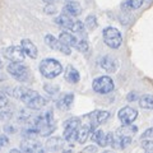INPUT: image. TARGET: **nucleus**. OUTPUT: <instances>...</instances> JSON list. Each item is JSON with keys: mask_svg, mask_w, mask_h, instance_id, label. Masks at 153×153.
<instances>
[{"mask_svg": "<svg viewBox=\"0 0 153 153\" xmlns=\"http://www.w3.org/2000/svg\"><path fill=\"white\" fill-rule=\"evenodd\" d=\"M126 98H128V101H130V102L137 101V100H138V93H137V92H131V93H129Z\"/></svg>", "mask_w": 153, "mask_h": 153, "instance_id": "36", "label": "nucleus"}, {"mask_svg": "<svg viewBox=\"0 0 153 153\" xmlns=\"http://www.w3.org/2000/svg\"><path fill=\"white\" fill-rule=\"evenodd\" d=\"M93 129H94V125H93V124H83V125H80L79 129H78V131H76V135H75L76 142L84 143L85 140L88 139L89 133L92 131Z\"/></svg>", "mask_w": 153, "mask_h": 153, "instance_id": "13", "label": "nucleus"}, {"mask_svg": "<svg viewBox=\"0 0 153 153\" xmlns=\"http://www.w3.org/2000/svg\"><path fill=\"white\" fill-rule=\"evenodd\" d=\"M148 1H151V0H148Z\"/></svg>", "mask_w": 153, "mask_h": 153, "instance_id": "42", "label": "nucleus"}, {"mask_svg": "<svg viewBox=\"0 0 153 153\" xmlns=\"http://www.w3.org/2000/svg\"><path fill=\"white\" fill-rule=\"evenodd\" d=\"M144 0H128V3H129V5H130L131 9H138V8H140L142 7V4Z\"/></svg>", "mask_w": 153, "mask_h": 153, "instance_id": "30", "label": "nucleus"}, {"mask_svg": "<svg viewBox=\"0 0 153 153\" xmlns=\"http://www.w3.org/2000/svg\"><path fill=\"white\" fill-rule=\"evenodd\" d=\"M7 70L13 78H16L19 82H27L28 78H30V69L23 65L22 63L12 61V63L8 65Z\"/></svg>", "mask_w": 153, "mask_h": 153, "instance_id": "5", "label": "nucleus"}, {"mask_svg": "<svg viewBox=\"0 0 153 153\" xmlns=\"http://www.w3.org/2000/svg\"><path fill=\"white\" fill-rule=\"evenodd\" d=\"M55 23L57 26H60L61 28H65V30H71V27H73V25H74V21L70 18V16L61 14V16L55 18Z\"/></svg>", "mask_w": 153, "mask_h": 153, "instance_id": "19", "label": "nucleus"}, {"mask_svg": "<svg viewBox=\"0 0 153 153\" xmlns=\"http://www.w3.org/2000/svg\"><path fill=\"white\" fill-rule=\"evenodd\" d=\"M142 139H152L153 138V128H148L147 130L142 134Z\"/></svg>", "mask_w": 153, "mask_h": 153, "instance_id": "31", "label": "nucleus"}, {"mask_svg": "<svg viewBox=\"0 0 153 153\" xmlns=\"http://www.w3.org/2000/svg\"><path fill=\"white\" fill-rule=\"evenodd\" d=\"M75 49L79 50V51H82V52H85L88 50L87 41H85V40H78V42H76V45H75Z\"/></svg>", "mask_w": 153, "mask_h": 153, "instance_id": "29", "label": "nucleus"}, {"mask_svg": "<svg viewBox=\"0 0 153 153\" xmlns=\"http://www.w3.org/2000/svg\"><path fill=\"white\" fill-rule=\"evenodd\" d=\"M138 131V128L131 125V124H126V125H124L121 128H119L116 130V135H120V137H133L134 134Z\"/></svg>", "mask_w": 153, "mask_h": 153, "instance_id": "20", "label": "nucleus"}, {"mask_svg": "<svg viewBox=\"0 0 153 153\" xmlns=\"http://www.w3.org/2000/svg\"><path fill=\"white\" fill-rule=\"evenodd\" d=\"M131 143V137H120V135H115L112 137L111 146L115 149H124L125 147H128Z\"/></svg>", "mask_w": 153, "mask_h": 153, "instance_id": "15", "label": "nucleus"}, {"mask_svg": "<svg viewBox=\"0 0 153 153\" xmlns=\"http://www.w3.org/2000/svg\"><path fill=\"white\" fill-rule=\"evenodd\" d=\"M139 106L144 110L153 108V96L152 94H143L139 98Z\"/></svg>", "mask_w": 153, "mask_h": 153, "instance_id": "24", "label": "nucleus"}, {"mask_svg": "<svg viewBox=\"0 0 153 153\" xmlns=\"http://www.w3.org/2000/svg\"><path fill=\"white\" fill-rule=\"evenodd\" d=\"M4 55L10 61H17V63L25 61V56H26L25 51H23L21 46H9L8 49H5V51H4Z\"/></svg>", "mask_w": 153, "mask_h": 153, "instance_id": "10", "label": "nucleus"}, {"mask_svg": "<svg viewBox=\"0 0 153 153\" xmlns=\"http://www.w3.org/2000/svg\"><path fill=\"white\" fill-rule=\"evenodd\" d=\"M73 101H74V96L71 93H68L63 96V98L60 100L59 102H57V107L61 108V110H68L71 107V105H73Z\"/></svg>", "mask_w": 153, "mask_h": 153, "instance_id": "23", "label": "nucleus"}, {"mask_svg": "<svg viewBox=\"0 0 153 153\" xmlns=\"http://www.w3.org/2000/svg\"><path fill=\"white\" fill-rule=\"evenodd\" d=\"M33 126L37 129L38 134L41 137H46L55 130V123H54V115L52 111H45L35 119Z\"/></svg>", "mask_w": 153, "mask_h": 153, "instance_id": "2", "label": "nucleus"}, {"mask_svg": "<svg viewBox=\"0 0 153 153\" xmlns=\"http://www.w3.org/2000/svg\"><path fill=\"white\" fill-rule=\"evenodd\" d=\"M40 71L45 78H56L57 75L63 71V65H61L56 59H44L40 63Z\"/></svg>", "mask_w": 153, "mask_h": 153, "instance_id": "3", "label": "nucleus"}, {"mask_svg": "<svg viewBox=\"0 0 153 153\" xmlns=\"http://www.w3.org/2000/svg\"><path fill=\"white\" fill-rule=\"evenodd\" d=\"M8 144H9V138L7 135H4V134H1V135H0V149L7 147Z\"/></svg>", "mask_w": 153, "mask_h": 153, "instance_id": "32", "label": "nucleus"}, {"mask_svg": "<svg viewBox=\"0 0 153 153\" xmlns=\"http://www.w3.org/2000/svg\"><path fill=\"white\" fill-rule=\"evenodd\" d=\"M14 97L21 100V101L26 105L27 107H30L32 110H40L42 108L46 105L45 98L42 97L41 94H38L36 91H33L31 88H27V87H17L14 89Z\"/></svg>", "mask_w": 153, "mask_h": 153, "instance_id": "1", "label": "nucleus"}, {"mask_svg": "<svg viewBox=\"0 0 153 153\" xmlns=\"http://www.w3.org/2000/svg\"><path fill=\"white\" fill-rule=\"evenodd\" d=\"M7 105H8V98H7V96L4 94L3 92H0V108L5 107Z\"/></svg>", "mask_w": 153, "mask_h": 153, "instance_id": "34", "label": "nucleus"}, {"mask_svg": "<svg viewBox=\"0 0 153 153\" xmlns=\"http://www.w3.org/2000/svg\"><path fill=\"white\" fill-rule=\"evenodd\" d=\"M60 0H44V3H46V4H56Z\"/></svg>", "mask_w": 153, "mask_h": 153, "instance_id": "40", "label": "nucleus"}, {"mask_svg": "<svg viewBox=\"0 0 153 153\" xmlns=\"http://www.w3.org/2000/svg\"><path fill=\"white\" fill-rule=\"evenodd\" d=\"M4 131H5V133H10V134L16 133V128H14L12 124H7V125L4 126Z\"/></svg>", "mask_w": 153, "mask_h": 153, "instance_id": "35", "label": "nucleus"}, {"mask_svg": "<svg viewBox=\"0 0 153 153\" xmlns=\"http://www.w3.org/2000/svg\"><path fill=\"white\" fill-rule=\"evenodd\" d=\"M80 126L79 117H71L64 124V139L66 142H71L76 135V131Z\"/></svg>", "mask_w": 153, "mask_h": 153, "instance_id": "7", "label": "nucleus"}, {"mask_svg": "<svg viewBox=\"0 0 153 153\" xmlns=\"http://www.w3.org/2000/svg\"><path fill=\"white\" fill-rule=\"evenodd\" d=\"M137 116H138L137 110L133 108V107H130V106L123 107L120 111H119V114H117L119 120H120V123L124 124V125L134 123V121H135V119H137Z\"/></svg>", "mask_w": 153, "mask_h": 153, "instance_id": "9", "label": "nucleus"}, {"mask_svg": "<svg viewBox=\"0 0 153 153\" xmlns=\"http://www.w3.org/2000/svg\"><path fill=\"white\" fill-rule=\"evenodd\" d=\"M64 146V140H63V138H60V137H51L47 139L46 142V149L47 151H51V152H55V151H59Z\"/></svg>", "mask_w": 153, "mask_h": 153, "instance_id": "18", "label": "nucleus"}, {"mask_svg": "<svg viewBox=\"0 0 153 153\" xmlns=\"http://www.w3.org/2000/svg\"><path fill=\"white\" fill-rule=\"evenodd\" d=\"M84 23H82V22H79V21H74V25H73V27H71V30L70 31H73V32H75V33H83L84 32Z\"/></svg>", "mask_w": 153, "mask_h": 153, "instance_id": "26", "label": "nucleus"}, {"mask_svg": "<svg viewBox=\"0 0 153 153\" xmlns=\"http://www.w3.org/2000/svg\"><path fill=\"white\" fill-rule=\"evenodd\" d=\"M84 26H85V28H87V30H89V31L94 30V28L97 27V21H96V17L92 16V14H91V16H88L87 18H85Z\"/></svg>", "mask_w": 153, "mask_h": 153, "instance_id": "25", "label": "nucleus"}, {"mask_svg": "<svg viewBox=\"0 0 153 153\" xmlns=\"http://www.w3.org/2000/svg\"><path fill=\"white\" fill-rule=\"evenodd\" d=\"M100 65H101L106 71H108V73H115V71L117 70V66H119L116 57H114L111 55H105L103 57H101Z\"/></svg>", "mask_w": 153, "mask_h": 153, "instance_id": "11", "label": "nucleus"}, {"mask_svg": "<svg viewBox=\"0 0 153 153\" xmlns=\"http://www.w3.org/2000/svg\"><path fill=\"white\" fill-rule=\"evenodd\" d=\"M45 89L47 91V93H56L57 91H59V88L57 87H52V85H45Z\"/></svg>", "mask_w": 153, "mask_h": 153, "instance_id": "37", "label": "nucleus"}, {"mask_svg": "<svg viewBox=\"0 0 153 153\" xmlns=\"http://www.w3.org/2000/svg\"><path fill=\"white\" fill-rule=\"evenodd\" d=\"M10 116V114H8V111H0V120H4Z\"/></svg>", "mask_w": 153, "mask_h": 153, "instance_id": "39", "label": "nucleus"}, {"mask_svg": "<svg viewBox=\"0 0 153 153\" xmlns=\"http://www.w3.org/2000/svg\"><path fill=\"white\" fill-rule=\"evenodd\" d=\"M41 148H42V144L38 140L33 139V138H26L21 143V151L23 152H28V153L38 152V151H41Z\"/></svg>", "mask_w": 153, "mask_h": 153, "instance_id": "12", "label": "nucleus"}, {"mask_svg": "<svg viewBox=\"0 0 153 153\" xmlns=\"http://www.w3.org/2000/svg\"><path fill=\"white\" fill-rule=\"evenodd\" d=\"M56 10L57 9L55 7V4H49V5L45 7V13H47V14H55Z\"/></svg>", "mask_w": 153, "mask_h": 153, "instance_id": "33", "label": "nucleus"}, {"mask_svg": "<svg viewBox=\"0 0 153 153\" xmlns=\"http://www.w3.org/2000/svg\"><path fill=\"white\" fill-rule=\"evenodd\" d=\"M105 137V134H103V131L102 130H94L93 131V134H92V137H91V139H92V142H94V143H98L102 140V138Z\"/></svg>", "mask_w": 153, "mask_h": 153, "instance_id": "27", "label": "nucleus"}, {"mask_svg": "<svg viewBox=\"0 0 153 153\" xmlns=\"http://www.w3.org/2000/svg\"><path fill=\"white\" fill-rule=\"evenodd\" d=\"M79 71L76 70L74 66L71 65H68V68H66V71H65V79L68 80L70 83H78L79 82Z\"/></svg>", "mask_w": 153, "mask_h": 153, "instance_id": "22", "label": "nucleus"}, {"mask_svg": "<svg viewBox=\"0 0 153 153\" xmlns=\"http://www.w3.org/2000/svg\"><path fill=\"white\" fill-rule=\"evenodd\" d=\"M82 152H83V153H85V152H97V147H94V146H88V147H85Z\"/></svg>", "mask_w": 153, "mask_h": 153, "instance_id": "38", "label": "nucleus"}, {"mask_svg": "<svg viewBox=\"0 0 153 153\" xmlns=\"http://www.w3.org/2000/svg\"><path fill=\"white\" fill-rule=\"evenodd\" d=\"M45 44L49 46V47H51V49L63 52V54H65V55H70V54H71L70 47L66 46V45H64L60 40L55 38L52 35H46V36H45Z\"/></svg>", "mask_w": 153, "mask_h": 153, "instance_id": "8", "label": "nucleus"}, {"mask_svg": "<svg viewBox=\"0 0 153 153\" xmlns=\"http://www.w3.org/2000/svg\"><path fill=\"white\" fill-rule=\"evenodd\" d=\"M142 148L147 152H153V140L151 139H143L142 140Z\"/></svg>", "mask_w": 153, "mask_h": 153, "instance_id": "28", "label": "nucleus"}, {"mask_svg": "<svg viewBox=\"0 0 153 153\" xmlns=\"http://www.w3.org/2000/svg\"><path fill=\"white\" fill-rule=\"evenodd\" d=\"M87 116L89 117V120H92L91 124H93V125L96 126L97 124H102L105 121H107L108 117L111 116V114H110L108 111H94L91 115H87Z\"/></svg>", "mask_w": 153, "mask_h": 153, "instance_id": "14", "label": "nucleus"}, {"mask_svg": "<svg viewBox=\"0 0 153 153\" xmlns=\"http://www.w3.org/2000/svg\"><path fill=\"white\" fill-rule=\"evenodd\" d=\"M21 47L23 49V51H25V54L27 56L32 57V59H36V57H37V54H38L37 47L35 46V44H33L32 41H30V40H22Z\"/></svg>", "mask_w": 153, "mask_h": 153, "instance_id": "17", "label": "nucleus"}, {"mask_svg": "<svg viewBox=\"0 0 153 153\" xmlns=\"http://www.w3.org/2000/svg\"><path fill=\"white\" fill-rule=\"evenodd\" d=\"M103 40H105V44H106L108 47H111V49H117V47H120L121 42H123V37H121V33L117 28L106 27L103 30Z\"/></svg>", "mask_w": 153, "mask_h": 153, "instance_id": "4", "label": "nucleus"}, {"mask_svg": "<svg viewBox=\"0 0 153 153\" xmlns=\"http://www.w3.org/2000/svg\"><path fill=\"white\" fill-rule=\"evenodd\" d=\"M59 40L63 42L64 45L66 46H74L76 45V42H78V38H76L75 36H73L71 33H69L68 31H64V32H61L60 33V36H59Z\"/></svg>", "mask_w": 153, "mask_h": 153, "instance_id": "21", "label": "nucleus"}, {"mask_svg": "<svg viewBox=\"0 0 153 153\" xmlns=\"http://www.w3.org/2000/svg\"><path fill=\"white\" fill-rule=\"evenodd\" d=\"M63 13L70 17H76L82 13V8L76 1H68L63 8Z\"/></svg>", "mask_w": 153, "mask_h": 153, "instance_id": "16", "label": "nucleus"}, {"mask_svg": "<svg viewBox=\"0 0 153 153\" xmlns=\"http://www.w3.org/2000/svg\"><path fill=\"white\" fill-rule=\"evenodd\" d=\"M1 66H3V61L0 60V69H1Z\"/></svg>", "mask_w": 153, "mask_h": 153, "instance_id": "41", "label": "nucleus"}, {"mask_svg": "<svg viewBox=\"0 0 153 153\" xmlns=\"http://www.w3.org/2000/svg\"><path fill=\"white\" fill-rule=\"evenodd\" d=\"M92 87H93L94 92L101 93V94H107L110 92H112L115 85H114V80L110 78V76L102 75V76H98V78H96L93 80Z\"/></svg>", "mask_w": 153, "mask_h": 153, "instance_id": "6", "label": "nucleus"}]
</instances>
